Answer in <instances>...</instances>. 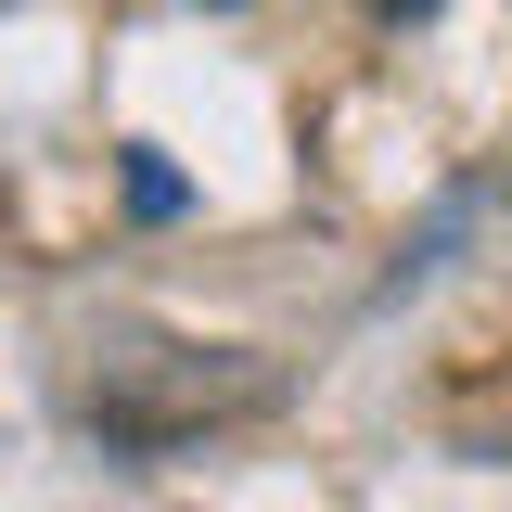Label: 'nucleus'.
Wrapping results in <instances>:
<instances>
[{
    "label": "nucleus",
    "mask_w": 512,
    "mask_h": 512,
    "mask_svg": "<svg viewBox=\"0 0 512 512\" xmlns=\"http://www.w3.org/2000/svg\"><path fill=\"white\" fill-rule=\"evenodd\" d=\"M205 13H231V0H205Z\"/></svg>",
    "instance_id": "obj_1"
}]
</instances>
